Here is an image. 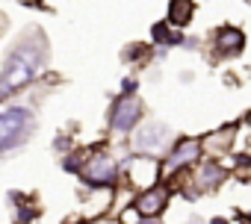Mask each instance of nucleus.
Segmentation results:
<instances>
[{"label": "nucleus", "instance_id": "obj_1", "mask_svg": "<svg viewBox=\"0 0 251 224\" xmlns=\"http://www.w3.org/2000/svg\"><path fill=\"white\" fill-rule=\"evenodd\" d=\"M42 65V50L36 45H21L3 65V74H0V97H6L12 91H18L21 86H27Z\"/></svg>", "mask_w": 251, "mask_h": 224}, {"label": "nucleus", "instance_id": "obj_2", "mask_svg": "<svg viewBox=\"0 0 251 224\" xmlns=\"http://www.w3.org/2000/svg\"><path fill=\"white\" fill-rule=\"evenodd\" d=\"M30 127H33V118H30L27 109H21V106L3 109L0 112V151H9L18 142H24Z\"/></svg>", "mask_w": 251, "mask_h": 224}, {"label": "nucleus", "instance_id": "obj_3", "mask_svg": "<svg viewBox=\"0 0 251 224\" xmlns=\"http://www.w3.org/2000/svg\"><path fill=\"white\" fill-rule=\"evenodd\" d=\"M142 118V103L136 100V97H121L118 103H115V109H112V127L115 130H121V133H127L136 121Z\"/></svg>", "mask_w": 251, "mask_h": 224}, {"label": "nucleus", "instance_id": "obj_4", "mask_svg": "<svg viewBox=\"0 0 251 224\" xmlns=\"http://www.w3.org/2000/svg\"><path fill=\"white\" fill-rule=\"evenodd\" d=\"M198 154H201V142H198V139H180V142L175 145V151H172V157H169V162H166L163 171H166V174H175V171H180L183 165L195 162Z\"/></svg>", "mask_w": 251, "mask_h": 224}, {"label": "nucleus", "instance_id": "obj_5", "mask_svg": "<svg viewBox=\"0 0 251 224\" xmlns=\"http://www.w3.org/2000/svg\"><path fill=\"white\" fill-rule=\"evenodd\" d=\"M83 177L92 183V186H109L115 180V165L109 157H92L83 168Z\"/></svg>", "mask_w": 251, "mask_h": 224}, {"label": "nucleus", "instance_id": "obj_6", "mask_svg": "<svg viewBox=\"0 0 251 224\" xmlns=\"http://www.w3.org/2000/svg\"><path fill=\"white\" fill-rule=\"evenodd\" d=\"M166 206H169V189H166V186H154V189L142 192L139 201H136V209H139V215H145V218L160 215Z\"/></svg>", "mask_w": 251, "mask_h": 224}, {"label": "nucleus", "instance_id": "obj_7", "mask_svg": "<svg viewBox=\"0 0 251 224\" xmlns=\"http://www.w3.org/2000/svg\"><path fill=\"white\" fill-rule=\"evenodd\" d=\"M169 142V130L163 124H148L139 136H136V148L139 151H160Z\"/></svg>", "mask_w": 251, "mask_h": 224}, {"label": "nucleus", "instance_id": "obj_8", "mask_svg": "<svg viewBox=\"0 0 251 224\" xmlns=\"http://www.w3.org/2000/svg\"><path fill=\"white\" fill-rule=\"evenodd\" d=\"M242 42H245V36H242L239 30L222 27L219 36H216V50H219L222 56H230V53H239V50H242Z\"/></svg>", "mask_w": 251, "mask_h": 224}, {"label": "nucleus", "instance_id": "obj_9", "mask_svg": "<svg viewBox=\"0 0 251 224\" xmlns=\"http://www.w3.org/2000/svg\"><path fill=\"white\" fill-rule=\"evenodd\" d=\"M157 174H160V168H157L154 159H133L130 168H127L130 183H142V186H145V183H154Z\"/></svg>", "mask_w": 251, "mask_h": 224}, {"label": "nucleus", "instance_id": "obj_10", "mask_svg": "<svg viewBox=\"0 0 251 224\" xmlns=\"http://www.w3.org/2000/svg\"><path fill=\"white\" fill-rule=\"evenodd\" d=\"M192 12H195V3L192 0H172L169 3V21L172 27H186L192 21Z\"/></svg>", "mask_w": 251, "mask_h": 224}, {"label": "nucleus", "instance_id": "obj_11", "mask_svg": "<svg viewBox=\"0 0 251 224\" xmlns=\"http://www.w3.org/2000/svg\"><path fill=\"white\" fill-rule=\"evenodd\" d=\"M151 36H154V42H163V45H177V42H180V36H175V33L169 30V24H157V27L151 30Z\"/></svg>", "mask_w": 251, "mask_h": 224}, {"label": "nucleus", "instance_id": "obj_12", "mask_svg": "<svg viewBox=\"0 0 251 224\" xmlns=\"http://www.w3.org/2000/svg\"><path fill=\"white\" fill-rule=\"evenodd\" d=\"M219 180H225V168H219L216 162H210V165H204V174H201V183H204V186H213V183H219Z\"/></svg>", "mask_w": 251, "mask_h": 224}, {"label": "nucleus", "instance_id": "obj_13", "mask_svg": "<svg viewBox=\"0 0 251 224\" xmlns=\"http://www.w3.org/2000/svg\"><path fill=\"white\" fill-rule=\"evenodd\" d=\"M133 89H136V83H133V80H124V89H121L124 94H133Z\"/></svg>", "mask_w": 251, "mask_h": 224}, {"label": "nucleus", "instance_id": "obj_14", "mask_svg": "<svg viewBox=\"0 0 251 224\" xmlns=\"http://www.w3.org/2000/svg\"><path fill=\"white\" fill-rule=\"evenodd\" d=\"M248 3H251V0H248Z\"/></svg>", "mask_w": 251, "mask_h": 224}]
</instances>
